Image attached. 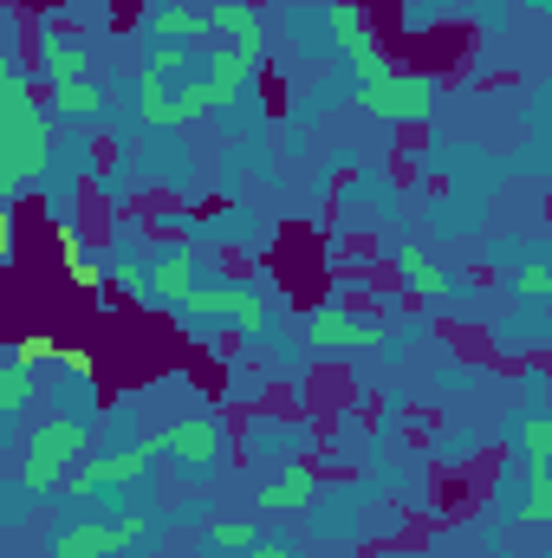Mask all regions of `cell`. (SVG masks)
Here are the masks:
<instances>
[{
  "label": "cell",
  "instance_id": "6da1fadb",
  "mask_svg": "<svg viewBox=\"0 0 552 558\" xmlns=\"http://www.w3.org/2000/svg\"><path fill=\"white\" fill-rule=\"evenodd\" d=\"M52 137L59 124L33 98V78L13 59H0V208H13L52 169Z\"/></svg>",
  "mask_w": 552,
  "mask_h": 558
},
{
  "label": "cell",
  "instance_id": "7a4b0ae2",
  "mask_svg": "<svg viewBox=\"0 0 552 558\" xmlns=\"http://www.w3.org/2000/svg\"><path fill=\"white\" fill-rule=\"evenodd\" d=\"M85 441H92V428L79 416H46L33 435H26V454H20V494L26 500H39V494H52L79 461H85Z\"/></svg>",
  "mask_w": 552,
  "mask_h": 558
},
{
  "label": "cell",
  "instance_id": "3957f363",
  "mask_svg": "<svg viewBox=\"0 0 552 558\" xmlns=\"http://www.w3.org/2000/svg\"><path fill=\"white\" fill-rule=\"evenodd\" d=\"M435 98H442V85L429 72H397V65L384 78L358 85V111L364 118H384V124H429Z\"/></svg>",
  "mask_w": 552,
  "mask_h": 558
},
{
  "label": "cell",
  "instance_id": "277c9868",
  "mask_svg": "<svg viewBox=\"0 0 552 558\" xmlns=\"http://www.w3.org/2000/svg\"><path fill=\"white\" fill-rule=\"evenodd\" d=\"M325 26H332V46L345 52V65H351L358 85H371V78L391 72V52H384V39L371 33V13H364L358 0H325Z\"/></svg>",
  "mask_w": 552,
  "mask_h": 558
},
{
  "label": "cell",
  "instance_id": "5b68a950",
  "mask_svg": "<svg viewBox=\"0 0 552 558\" xmlns=\"http://www.w3.org/2000/svg\"><path fill=\"white\" fill-rule=\"evenodd\" d=\"M156 454H163V441H156V435H149V441H131V448H111V454H98V461H79V468L65 474V487H72L79 500L111 494V487H137Z\"/></svg>",
  "mask_w": 552,
  "mask_h": 558
},
{
  "label": "cell",
  "instance_id": "8992f818",
  "mask_svg": "<svg viewBox=\"0 0 552 558\" xmlns=\"http://www.w3.org/2000/svg\"><path fill=\"white\" fill-rule=\"evenodd\" d=\"M137 539H149L143 513L118 520V526H105V520H65L52 533V558H118V553H131Z\"/></svg>",
  "mask_w": 552,
  "mask_h": 558
},
{
  "label": "cell",
  "instance_id": "52a82bcc",
  "mask_svg": "<svg viewBox=\"0 0 552 558\" xmlns=\"http://www.w3.org/2000/svg\"><path fill=\"white\" fill-rule=\"evenodd\" d=\"M156 441H163V454H169L182 474H208V468L228 454V428L215 416H176Z\"/></svg>",
  "mask_w": 552,
  "mask_h": 558
},
{
  "label": "cell",
  "instance_id": "ba28073f",
  "mask_svg": "<svg viewBox=\"0 0 552 558\" xmlns=\"http://www.w3.org/2000/svg\"><path fill=\"white\" fill-rule=\"evenodd\" d=\"M169 312H195V318H235L248 338H261V331H267V299H261V292H248V286H195V292H182Z\"/></svg>",
  "mask_w": 552,
  "mask_h": 558
},
{
  "label": "cell",
  "instance_id": "9c48e42d",
  "mask_svg": "<svg viewBox=\"0 0 552 558\" xmlns=\"http://www.w3.org/2000/svg\"><path fill=\"white\" fill-rule=\"evenodd\" d=\"M305 344L312 351H377L384 344V325L364 318V312H345V305H319L305 318Z\"/></svg>",
  "mask_w": 552,
  "mask_h": 558
},
{
  "label": "cell",
  "instance_id": "30bf717a",
  "mask_svg": "<svg viewBox=\"0 0 552 558\" xmlns=\"http://www.w3.org/2000/svg\"><path fill=\"white\" fill-rule=\"evenodd\" d=\"M208 39H221V46H235L248 65H261L267 59V26H261V7L254 0H208Z\"/></svg>",
  "mask_w": 552,
  "mask_h": 558
},
{
  "label": "cell",
  "instance_id": "8fae6325",
  "mask_svg": "<svg viewBox=\"0 0 552 558\" xmlns=\"http://www.w3.org/2000/svg\"><path fill=\"white\" fill-rule=\"evenodd\" d=\"M312 500H319V474L305 461H286L267 487H254V507L261 513H305Z\"/></svg>",
  "mask_w": 552,
  "mask_h": 558
},
{
  "label": "cell",
  "instance_id": "7c38bea8",
  "mask_svg": "<svg viewBox=\"0 0 552 558\" xmlns=\"http://www.w3.org/2000/svg\"><path fill=\"white\" fill-rule=\"evenodd\" d=\"M254 78H261V65H248L235 46H221V52L202 65V85L215 92V105H221V111H235V105H241V92H248Z\"/></svg>",
  "mask_w": 552,
  "mask_h": 558
},
{
  "label": "cell",
  "instance_id": "4fadbf2b",
  "mask_svg": "<svg viewBox=\"0 0 552 558\" xmlns=\"http://www.w3.org/2000/svg\"><path fill=\"white\" fill-rule=\"evenodd\" d=\"M143 279H149V299H156V305H176L182 292H195V286H202V267H195V254H189V247H169L156 267H143Z\"/></svg>",
  "mask_w": 552,
  "mask_h": 558
},
{
  "label": "cell",
  "instance_id": "5bb4252c",
  "mask_svg": "<svg viewBox=\"0 0 552 558\" xmlns=\"http://www.w3.org/2000/svg\"><path fill=\"white\" fill-rule=\"evenodd\" d=\"M39 78H46V85L92 78V65H85V46H79V39H65L59 26H46V33H39Z\"/></svg>",
  "mask_w": 552,
  "mask_h": 558
},
{
  "label": "cell",
  "instance_id": "9a60e30c",
  "mask_svg": "<svg viewBox=\"0 0 552 558\" xmlns=\"http://www.w3.org/2000/svg\"><path fill=\"white\" fill-rule=\"evenodd\" d=\"M46 111L65 124H85L105 111V92H98V78H65V85H46Z\"/></svg>",
  "mask_w": 552,
  "mask_h": 558
},
{
  "label": "cell",
  "instance_id": "2e32d148",
  "mask_svg": "<svg viewBox=\"0 0 552 558\" xmlns=\"http://www.w3.org/2000/svg\"><path fill=\"white\" fill-rule=\"evenodd\" d=\"M397 279L410 286L422 305H448V279H442V267L422 247H397Z\"/></svg>",
  "mask_w": 552,
  "mask_h": 558
},
{
  "label": "cell",
  "instance_id": "e0dca14e",
  "mask_svg": "<svg viewBox=\"0 0 552 558\" xmlns=\"http://www.w3.org/2000/svg\"><path fill=\"white\" fill-rule=\"evenodd\" d=\"M149 39H163V46H202L208 20L195 7H163V13H149Z\"/></svg>",
  "mask_w": 552,
  "mask_h": 558
},
{
  "label": "cell",
  "instance_id": "ac0fdd59",
  "mask_svg": "<svg viewBox=\"0 0 552 558\" xmlns=\"http://www.w3.org/2000/svg\"><path fill=\"white\" fill-rule=\"evenodd\" d=\"M169 98H176V78H163L156 65H143V72H137V111H143V124L169 131V124H176V118H169Z\"/></svg>",
  "mask_w": 552,
  "mask_h": 558
},
{
  "label": "cell",
  "instance_id": "d6986e66",
  "mask_svg": "<svg viewBox=\"0 0 552 558\" xmlns=\"http://www.w3.org/2000/svg\"><path fill=\"white\" fill-rule=\"evenodd\" d=\"M208 111H221V105H215V92H208L202 78H182V85H176V98H169V118H176V124H195V118H208Z\"/></svg>",
  "mask_w": 552,
  "mask_h": 558
},
{
  "label": "cell",
  "instance_id": "ffe728a7",
  "mask_svg": "<svg viewBox=\"0 0 552 558\" xmlns=\"http://www.w3.org/2000/svg\"><path fill=\"white\" fill-rule=\"evenodd\" d=\"M254 539H261V526H254V520H235V513H221V520H208V546H215V553H248V546H254Z\"/></svg>",
  "mask_w": 552,
  "mask_h": 558
},
{
  "label": "cell",
  "instance_id": "44dd1931",
  "mask_svg": "<svg viewBox=\"0 0 552 558\" xmlns=\"http://www.w3.org/2000/svg\"><path fill=\"white\" fill-rule=\"evenodd\" d=\"M552 520V468L527 474V500H520V526H547Z\"/></svg>",
  "mask_w": 552,
  "mask_h": 558
},
{
  "label": "cell",
  "instance_id": "7402d4cb",
  "mask_svg": "<svg viewBox=\"0 0 552 558\" xmlns=\"http://www.w3.org/2000/svg\"><path fill=\"white\" fill-rule=\"evenodd\" d=\"M520 454H527V474H533V468H552V416L520 422Z\"/></svg>",
  "mask_w": 552,
  "mask_h": 558
},
{
  "label": "cell",
  "instance_id": "603a6c76",
  "mask_svg": "<svg viewBox=\"0 0 552 558\" xmlns=\"http://www.w3.org/2000/svg\"><path fill=\"white\" fill-rule=\"evenodd\" d=\"M26 403H33V364H7L0 371V416H13Z\"/></svg>",
  "mask_w": 552,
  "mask_h": 558
},
{
  "label": "cell",
  "instance_id": "cb8c5ba5",
  "mask_svg": "<svg viewBox=\"0 0 552 558\" xmlns=\"http://www.w3.org/2000/svg\"><path fill=\"white\" fill-rule=\"evenodd\" d=\"M52 357H59V338H46V331H26V338L13 344V364H33V371L52 364Z\"/></svg>",
  "mask_w": 552,
  "mask_h": 558
},
{
  "label": "cell",
  "instance_id": "d4e9b609",
  "mask_svg": "<svg viewBox=\"0 0 552 558\" xmlns=\"http://www.w3.org/2000/svg\"><path fill=\"white\" fill-rule=\"evenodd\" d=\"M65 274H72V286H79V292H105V286H111V267H105L98 254H79Z\"/></svg>",
  "mask_w": 552,
  "mask_h": 558
},
{
  "label": "cell",
  "instance_id": "484cf974",
  "mask_svg": "<svg viewBox=\"0 0 552 558\" xmlns=\"http://www.w3.org/2000/svg\"><path fill=\"white\" fill-rule=\"evenodd\" d=\"M514 292H520V299H547V292H552V267H547V260H527L520 279H514Z\"/></svg>",
  "mask_w": 552,
  "mask_h": 558
},
{
  "label": "cell",
  "instance_id": "4316f807",
  "mask_svg": "<svg viewBox=\"0 0 552 558\" xmlns=\"http://www.w3.org/2000/svg\"><path fill=\"white\" fill-rule=\"evenodd\" d=\"M111 279H118V292H131L137 305L149 299V279H143V267H137V260H124V267H111Z\"/></svg>",
  "mask_w": 552,
  "mask_h": 558
},
{
  "label": "cell",
  "instance_id": "83f0119b",
  "mask_svg": "<svg viewBox=\"0 0 552 558\" xmlns=\"http://www.w3.org/2000/svg\"><path fill=\"white\" fill-rule=\"evenodd\" d=\"M52 364H59V371H72V377H85V384H92V371H98V357H92V351H72V344H59V357H52Z\"/></svg>",
  "mask_w": 552,
  "mask_h": 558
},
{
  "label": "cell",
  "instance_id": "f1b7e54d",
  "mask_svg": "<svg viewBox=\"0 0 552 558\" xmlns=\"http://www.w3.org/2000/svg\"><path fill=\"white\" fill-rule=\"evenodd\" d=\"M59 254H65V267L85 254V241H79V228H59Z\"/></svg>",
  "mask_w": 552,
  "mask_h": 558
},
{
  "label": "cell",
  "instance_id": "f546056e",
  "mask_svg": "<svg viewBox=\"0 0 552 558\" xmlns=\"http://www.w3.org/2000/svg\"><path fill=\"white\" fill-rule=\"evenodd\" d=\"M235 558H286V546H279V539H254L248 553H235Z\"/></svg>",
  "mask_w": 552,
  "mask_h": 558
},
{
  "label": "cell",
  "instance_id": "4dcf8cb0",
  "mask_svg": "<svg viewBox=\"0 0 552 558\" xmlns=\"http://www.w3.org/2000/svg\"><path fill=\"white\" fill-rule=\"evenodd\" d=\"M527 7H547V0H527Z\"/></svg>",
  "mask_w": 552,
  "mask_h": 558
}]
</instances>
